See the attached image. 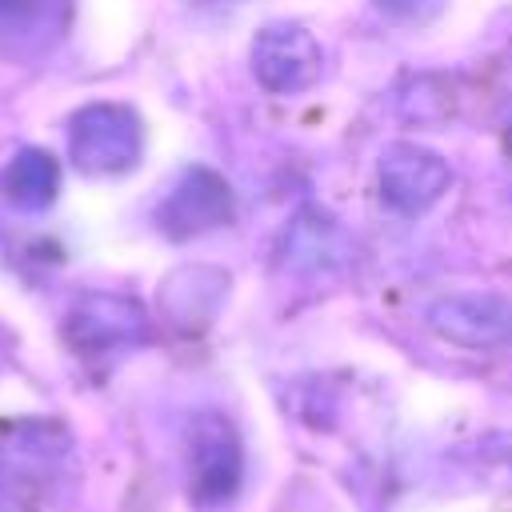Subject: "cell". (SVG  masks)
Returning <instances> with one entry per match:
<instances>
[{"mask_svg":"<svg viewBox=\"0 0 512 512\" xmlns=\"http://www.w3.org/2000/svg\"><path fill=\"white\" fill-rule=\"evenodd\" d=\"M232 220V188L212 168H184L168 196L156 204V228L168 240H188Z\"/></svg>","mask_w":512,"mask_h":512,"instance_id":"obj_4","label":"cell"},{"mask_svg":"<svg viewBox=\"0 0 512 512\" xmlns=\"http://www.w3.org/2000/svg\"><path fill=\"white\" fill-rule=\"evenodd\" d=\"M504 148H508V156H512V112H508V120H504Z\"/></svg>","mask_w":512,"mask_h":512,"instance_id":"obj_14","label":"cell"},{"mask_svg":"<svg viewBox=\"0 0 512 512\" xmlns=\"http://www.w3.org/2000/svg\"><path fill=\"white\" fill-rule=\"evenodd\" d=\"M428 324L436 336L464 344V348H496L512 340V300L492 292H464L444 296L428 308Z\"/></svg>","mask_w":512,"mask_h":512,"instance_id":"obj_6","label":"cell"},{"mask_svg":"<svg viewBox=\"0 0 512 512\" xmlns=\"http://www.w3.org/2000/svg\"><path fill=\"white\" fill-rule=\"evenodd\" d=\"M184 460H188V500L200 512H212L236 500L244 484V444L228 416L220 412L192 416Z\"/></svg>","mask_w":512,"mask_h":512,"instance_id":"obj_1","label":"cell"},{"mask_svg":"<svg viewBox=\"0 0 512 512\" xmlns=\"http://www.w3.org/2000/svg\"><path fill=\"white\" fill-rule=\"evenodd\" d=\"M448 180H452L448 164L420 144H392L380 156V196L396 212H408V216L424 212L428 204L440 200Z\"/></svg>","mask_w":512,"mask_h":512,"instance_id":"obj_7","label":"cell"},{"mask_svg":"<svg viewBox=\"0 0 512 512\" xmlns=\"http://www.w3.org/2000/svg\"><path fill=\"white\" fill-rule=\"evenodd\" d=\"M376 4H380L384 12H392V16H420L428 0H376Z\"/></svg>","mask_w":512,"mask_h":512,"instance_id":"obj_12","label":"cell"},{"mask_svg":"<svg viewBox=\"0 0 512 512\" xmlns=\"http://www.w3.org/2000/svg\"><path fill=\"white\" fill-rule=\"evenodd\" d=\"M72 20V0H0V56L32 60L48 52Z\"/></svg>","mask_w":512,"mask_h":512,"instance_id":"obj_8","label":"cell"},{"mask_svg":"<svg viewBox=\"0 0 512 512\" xmlns=\"http://www.w3.org/2000/svg\"><path fill=\"white\" fill-rule=\"evenodd\" d=\"M228 276L208 272V268H180L164 280L160 288V304L168 312L172 324L180 328H204L216 316V304L224 296Z\"/></svg>","mask_w":512,"mask_h":512,"instance_id":"obj_9","label":"cell"},{"mask_svg":"<svg viewBox=\"0 0 512 512\" xmlns=\"http://www.w3.org/2000/svg\"><path fill=\"white\" fill-rule=\"evenodd\" d=\"M324 52L316 36L300 24H268L252 40V72L268 92L292 96L316 84Z\"/></svg>","mask_w":512,"mask_h":512,"instance_id":"obj_5","label":"cell"},{"mask_svg":"<svg viewBox=\"0 0 512 512\" xmlns=\"http://www.w3.org/2000/svg\"><path fill=\"white\" fill-rule=\"evenodd\" d=\"M284 256H288V264L308 268V272H316V268H336V264H344V256H348V236H344V228H340L332 216H324V212H304V216L292 220V228H288V236H284Z\"/></svg>","mask_w":512,"mask_h":512,"instance_id":"obj_10","label":"cell"},{"mask_svg":"<svg viewBox=\"0 0 512 512\" xmlns=\"http://www.w3.org/2000/svg\"><path fill=\"white\" fill-rule=\"evenodd\" d=\"M4 192L16 208L40 212L60 192V164L44 148H20L8 164V172H4Z\"/></svg>","mask_w":512,"mask_h":512,"instance_id":"obj_11","label":"cell"},{"mask_svg":"<svg viewBox=\"0 0 512 512\" xmlns=\"http://www.w3.org/2000/svg\"><path fill=\"white\" fill-rule=\"evenodd\" d=\"M0 512H20V496L4 476H0Z\"/></svg>","mask_w":512,"mask_h":512,"instance_id":"obj_13","label":"cell"},{"mask_svg":"<svg viewBox=\"0 0 512 512\" xmlns=\"http://www.w3.org/2000/svg\"><path fill=\"white\" fill-rule=\"evenodd\" d=\"M148 336V316L132 296L120 292H84L64 316V340L80 356H108L132 348Z\"/></svg>","mask_w":512,"mask_h":512,"instance_id":"obj_3","label":"cell"},{"mask_svg":"<svg viewBox=\"0 0 512 512\" xmlns=\"http://www.w3.org/2000/svg\"><path fill=\"white\" fill-rule=\"evenodd\" d=\"M144 152L140 116L128 104L96 100L68 120V156L84 176H120Z\"/></svg>","mask_w":512,"mask_h":512,"instance_id":"obj_2","label":"cell"}]
</instances>
